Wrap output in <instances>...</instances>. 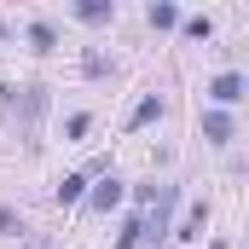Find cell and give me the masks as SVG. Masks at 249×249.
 I'll list each match as a JSON object with an SVG mask.
<instances>
[{
	"mask_svg": "<svg viewBox=\"0 0 249 249\" xmlns=\"http://www.w3.org/2000/svg\"><path fill=\"white\" fill-rule=\"evenodd\" d=\"M186 35H191V41H209V35H214V23H209V18H186Z\"/></svg>",
	"mask_w": 249,
	"mask_h": 249,
	"instance_id": "cell-10",
	"label": "cell"
},
{
	"mask_svg": "<svg viewBox=\"0 0 249 249\" xmlns=\"http://www.w3.org/2000/svg\"><path fill=\"white\" fill-rule=\"evenodd\" d=\"M203 139L226 145V139H232V116H226V110H209V116H203Z\"/></svg>",
	"mask_w": 249,
	"mask_h": 249,
	"instance_id": "cell-4",
	"label": "cell"
},
{
	"mask_svg": "<svg viewBox=\"0 0 249 249\" xmlns=\"http://www.w3.org/2000/svg\"><path fill=\"white\" fill-rule=\"evenodd\" d=\"M157 116H162V99H157V93H145V99L133 105V116H127V127H151Z\"/></svg>",
	"mask_w": 249,
	"mask_h": 249,
	"instance_id": "cell-3",
	"label": "cell"
},
{
	"mask_svg": "<svg viewBox=\"0 0 249 249\" xmlns=\"http://www.w3.org/2000/svg\"><path fill=\"white\" fill-rule=\"evenodd\" d=\"M174 23H180V6L157 0V6H151V29H174Z\"/></svg>",
	"mask_w": 249,
	"mask_h": 249,
	"instance_id": "cell-8",
	"label": "cell"
},
{
	"mask_svg": "<svg viewBox=\"0 0 249 249\" xmlns=\"http://www.w3.org/2000/svg\"><path fill=\"white\" fill-rule=\"evenodd\" d=\"M87 203H93V209H105V214H110V209H116V203H122V180H116V174H110V180H105V186L93 191V197H87Z\"/></svg>",
	"mask_w": 249,
	"mask_h": 249,
	"instance_id": "cell-5",
	"label": "cell"
},
{
	"mask_svg": "<svg viewBox=\"0 0 249 249\" xmlns=\"http://www.w3.org/2000/svg\"><path fill=\"white\" fill-rule=\"evenodd\" d=\"M87 197V174H64L58 180V203H81Z\"/></svg>",
	"mask_w": 249,
	"mask_h": 249,
	"instance_id": "cell-6",
	"label": "cell"
},
{
	"mask_svg": "<svg viewBox=\"0 0 249 249\" xmlns=\"http://www.w3.org/2000/svg\"><path fill=\"white\" fill-rule=\"evenodd\" d=\"M209 99H214V105H238V99H244V75H238V70H220V75L209 81Z\"/></svg>",
	"mask_w": 249,
	"mask_h": 249,
	"instance_id": "cell-2",
	"label": "cell"
},
{
	"mask_svg": "<svg viewBox=\"0 0 249 249\" xmlns=\"http://www.w3.org/2000/svg\"><path fill=\"white\" fill-rule=\"evenodd\" d=\"M12 226H18V214H12V209H6V203H0V238H6V232H12Z\"/></svg>",
	"mask_w": 249,
	"mask_h": 249,
	"instance_id": "cell-11",
	"label": "cell"
},
{
	"mask_svg": "<svg viewBox=\"0 0 249 249\" xmlns=\"http://www.w3.org/2000/svg\"><path fill=\"white\" fill-rule=\"evenodd\" d=\"M0 105L18 116L23 139L35 145V127H41V110H47V87H35V81H23V87H0Z\"/></svg>",
	"mask_w": 249,
	"mask_h": 249,
	"instance_id": "cell-1",
	"label": "cell"
},
{
	"mask_svg": "<svg viewBox=\"0 0 249 249\" xmlns=\"http://www.w3.org/2000/svg\"><path fill=\"white\" fill-rule=\"evenodd\" d=\"M110 12H116L110 0H81V6H75V18H81V23H105Z\"/></svg>",
	"mask_w": 249,
	"mask_h": 249,
	"instance_id": "cell-7",
	"label": "cell"
},
{
	"mask_svg": "<svg viewBox=\"0 0 249 249\" xmlns=\"http://www.w3.org/2000/svg\"><path fill=\"white\" fill-rule=\"evenodd\" d=\"M29 47H35V53H47V47H58V35H53V23H29Z\"/></svg>",
	"mask_w": 249,
	"mask_h": 249,
	"instance_id": "cell-9",
	"label": "cell"
}]
</instances>
